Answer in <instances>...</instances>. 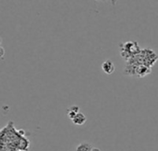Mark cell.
I'll return each instance as SVG.
<instances>
[{"label": "cell", "mask_w": 158, "mask_h": 151, "mask_svg": "<svg viewBox=\"0 0 158 151\" xmlns=\"http://www.w3.org/2000/svg\"><path fill=\"white\" fill-rule=\"evenodd\" d=\"M102 70L106 74V75H111L115 72L116 70V66H115V64L113 63L112 60L110 59H107L106 61L103 62L102 64Z\"/></svg>", "instance_id": "3"}, {"label": "cell", "mask_w": 158, "mask_h": 151, "mask_svg": "<svg viewBox=\"0 0 158 151\" xmlns=\"http://www.w3.org/2000/svg\"><path fill=\"white\" fill-rule=\"evenodd\" d=\"M152 72V68L148 67L146 66L141 65L136 67V72H135V77H144L148 75H150Z\"/></svg>", "instance_id": "4"}, {"label": "cell", "mask_w": 158, "mask_h": 151, "mask_svg": "<svg viewBox=\"0 0 158 151\" xmlns=\"http://www.w3.org/2000/svg\"><path fill=\"white\" fill-rule=\"evenodd\" d=\"M86 121H87V118H86L85 114L82 113H79L71 120V122H72L75 125H78V126L83 125L86 123Z\"/></svg>", "instance_id": "5"}, {"label": "cell", "mask_w": 158, "mask_h": 151, "mask_svg": "<svg viewBox=\"0 0 158 151\" xmlns=\"http://www.w3.org/2000/svg\"><path fill=\"white\" fill-rule=\"evenodd\" d=\"M92 149H93V147L91 144H89L87 142H83L77 146V148L75 149V151H91Z\"/></svg>", "instance_id": "7"}, {"label": "cell", "mask_w": 158, "mask_h": 151, "mask_svg": "<svg viewBox=\"0 0 158 151\" xmlns=\"http://www.w3.org/2000/svg\"><path fill=\"white\" fill-rule=\"evenodd\" d=\"M80 112V107L78 105H71L70 107L68 108L67 110V115H68V118L72 120Z\"/></svg>", "instance_id": "6"}, {"label": "cell", "mask_w": 158, "mask_h": 151, "mask_svg": "<svg viewBox=\"0 0 158 151\" xmlns=\"http://www.w3.org/2000/svg\"><path fill=\"white\" fill-rule=\"evenodd\" d=\"M91 151H101V149H97V148H93Z\"/></svg>", "instance_id": "8"}, {"label": "cell", "mask_w": 158, "mask_h": 151, "mask_svg": "<svg viewBox=\"0 0 158 151\" xmlns=\"http://www.w3.org/2000/svg\"><path fill=\"white\" fill-rule=\"evenodd\" d=\"M143 58V65L148 67H153V66L157 62L158 55L156 52L151 49H143L141 52Z\"/></svg>", "instance_id": "2"}, {"label": "cell", "mask_w": 158, "mask_h": 151, "mask_svg": "<svg viewBox=\"0 0 158 151\" xmlns=\"http://www.w3.org/2000/svg\"><path fill=\"white\" fill-rule=\"evenodd\" d=\"M119 50H120V54L121 56L127 61L136 55H138L141 52L142 49L140 45L138 44L137 42H127L119 44Z\"/></svg>", "instance_id": "1"}]
</instances>
